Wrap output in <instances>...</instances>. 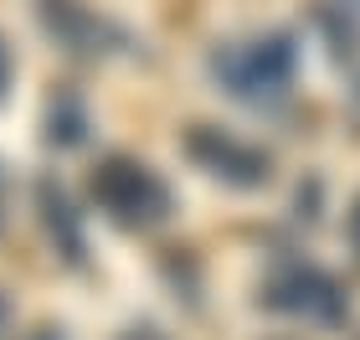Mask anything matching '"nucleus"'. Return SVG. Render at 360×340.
<instances>
[{
  "mask_svg": "<svg viewBox=\"0 0 360 340\" xmlns=\"http://www.w3.org/2000/svg\"><path fill=\"white\" fill-rule=\"evenodd\" d=\"M41 15H46V31H52V37L68 46V52H77V57L103 52L108 26L98 21L83 0H41Z\"/></svg>",
  "mask_w": 360,
  "mask_h": 340,
  "instance_id": "39448f33",
  "label": "nucleus"
},
{
  "mask_svg": "<svg viewBox=\"0 0 360 340\" xmlns=\"http://www.w3.org/2000/svg\"><path fill=\"white\" fill-rule=\"evenodd\" d=\"M119 340H165V335H160V330H150V325H144V330H129V335H119Z\"/></svg>",
  "mask_w": 360,
  "mask_h": 340,
  "instance_id": "6e6552de",
  "label": "nucleus"
},
{
  "mask_svg": "<svg viewBox=\"0 0 360 340\" xmlns=\"http://www.w3.org/2000/svg\"><path fill=\"white\" fill-rule=\"evenodd\" d=\"M37 206H41L46 232L57 237L62 258H68V263H83V227H77L72 206H68V191H62L57 181H37Z\"/></svg>",
  "mask_w": 360,
  "mask_h": 340,
  "instance_id": "423d86ee",
  "label": "nucleus"
},
{
  "mask_svg": "<svg viewBox=\"0 0 360 340\" xmlns=\"http://www.w3.org/2000/svg\"><path fill=\"white\" fill-rule=\"evenodd\" d=\"M88 186H93L98 212H103L108 222H119V227L144 232V227H155V222L170 217V186L160 181L144 160H134V155H108L103 165L93 170Z\"/></svg>",
  "mask_w": 360,
  "mask_h": 340,
  "instance_id": "f257e3e1",
  "label": "nucleus"
},
{
  "mask_svg": "<svg viewBox=\"0 0 360 340\" xmlns=\"http://www.w3.org/2000/svg\"><path fill=\"white\" fill-rule=\"evenodd\" d=\"M211 68H217V77L237 93V99H268V93H283L288 88V77H293V46L283 37L221 46Z\"/></svg>",
  "mask_w": 360,
  "mask_h": 340,
  "instance_id": "f03ea898",
  "label": "nucleus"
},
{
  "mask_svg": "<svg viewBox=\"0 0 360 340\" xmlns=\"http://www.w3.org/2000/svg\"><path fill=\"white\" fill-rule=\"evenodd\" d=\"M6 325H11V304L0 299V335H6Z\"/></svg>",
  "mask_w": 360,
  "mask_h": 340,
  "instance_id": "9d476101",
  "label": "nucleus"
},
{
  "mask_svg": "<svg viewBox=\"0 0 360 340\" xmlns=\"http://www.w3.org/2000/svg\"><path fill=\"white\" fill-rule=\"evenodd\" d=\"M350 242H355V253H360V206H355V217H350Z\"/></svg>",
  "mask_w": 360,
  "mask_h": 340,
  "instance_id": "1a4fd4ad",
  "label": "nucleus"
},
{
  "mask_svg": "<svg viewBox=\"0 0 360 340\" xmlns=\"http://www.w3.org/2000/svg\"><path fill=\"white\" fill-rule=\"evenodd\" d=\"M186 155L206 175H217L226 186H263L268 170H273V160L257 150V144L226 134V129H211V124H191L186 129Z\"/></svg>",
  "mask_w": 360,
  "mask_h": 340,
  "instance_id": "7ed1b4c3",
  "label": "nucleus"
},
{
  "mask_svg": "<svg viewBox=\"0 0 360 340\" xmlns=\"http://www.w3.org/2000/svg\"><path fill=\"white\" fill-rule=\"evenodd\" d=\"M0 222H6V181H0Z\"/></svg>",
  "mask_w": 360,
  "mask_h": 340,
  "instance_id": "9b49d317",
  "label": "nucleus"
},
{
  "mask_svg": "<svg viewBox=\"0 0 360 340\" xmlns=\"http://www.w3.org/2000/svg\"><path fill=\"white\" fill-rule=\"evenodd\" d=\"M11 73H15V57H11V46L0 42V99H6V88H11Z\"/></svg>",
  "mask_w": 360,
  "mask_h": 340,
  "instance_id": "0eeeda50",
  "label": "nucleus"
},
{
  "mask_svg": "<svg viewBox=\"0 0 360 340\" xmlns=\"http://www.w3.org/2000/svg\"><path fill=\"white\" fill-rule=\"evenodd\" d=\"M268 304L273 310H288V315H314V320H335L345 310L335 279L319 273V268H283L268 284Z\"/></svg>",
  "mask_w": 360,
  "mask_h": 340,
  "instance_id": "20e7f679",
  "label": "nucleus"
}]
</instances>
